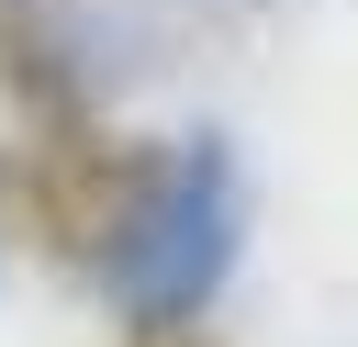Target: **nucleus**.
Segmentation results:
<instances>
[{
	"instance_id": "f257e3e1",
	"label": "nucleus",
	"mask_w": 358,
	"mask_h": 347,
	"mask_svg": "<svg viewBox=\"0 0 358 347\" xmlns=\"http://www.w3.org/2000/svg\"><path fill=\"white\" fill-rule=\"evenodd\" d=\"M235 246H246V157L235 134H179V146H145L134 168V201L101 246V291L123 313V336H179L213 313V291L235 280Z\"/></svg>"
},
{
	"instance_id": "f03ea898",
	"label": "nucleus",
	"mask_w": 358,
	"mask_h": 347,
	"mask_svg": "<svg viewBox=\"0 0 358 347\" xmlns=\"http://www.w3.org/2000/svg\"><path fill=\"white\" fill-rule=\"evenodd\" d=\"M145 146H123L101 112L78 123H0V224L34 235L56 269H101L123 201H134Z\"/></svg>"
},
{
	"instance_id": "7ed1b4c3",
	"label": "nucleus",
	"mask_w": 358,
	"mask_h": 347,
	"mask_svg": "<svg viewBox=\"0 0 358 347\" xmlns=\"http://www.w3.org/2000/svg\"><path fill=\"white\" fill-rule=\"evenodd\" d=\"M0 112L11 123H78L90 112V67L45 0H0Z\"/></svg>"
},
{
	"instance_id": "20e7f679",
	"label": "nucleus",
	"mask_w": 358,
	"mask_h": 347,
	"mask_svg": "<svg viewBox=\"0 0 358 347\" xmlns=\"http://www.w3.org/2000/svg\"><path fill=\"white\" fill-rule=\"evenodd\" d=\"M123 347H213L201 325H179V336H123Z\"/></svg>"
}]
</instances>
